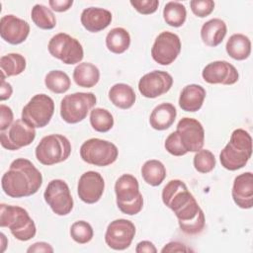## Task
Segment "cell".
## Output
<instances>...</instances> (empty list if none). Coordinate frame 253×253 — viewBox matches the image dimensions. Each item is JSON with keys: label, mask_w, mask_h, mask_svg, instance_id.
<instances>
[{"label": "cell", "mask_w": 253, "mask_h": 253, "mask_svg": "<svg viewBox=\"0 0 253 253\" xmlns=\"http://www.w3.org/2000/svg\"><path fill=\"white\" fill-rule=\"evenodd\" d=\"M162 202L173 211L184 233L196 235L203 231L206 224L204 211L183 181L170 180L162 190Z\"/></svg>", "instance_id": "1"}, {"label": "cell", "mask_w": 253, "mask_h": 253, "mask_svg": "<svg viewBox=\"0 0 253 253\" xmlns=\"http://www.w3.org/2000/svg\"><path fill=\"white\" fill-rule=\"evenodd\" d=\"M42 184V175L26 158H17L1 179L4 193L11 198H24L36 194Z\"/></svg>", "instance_id": "2"}, {"label": "cell", "mask_w": 253, "mask_h": 253, "mask_svg": "<svg viewBox=\"0 0 253 253\" xmlns=\"http://www.w3.org/2000/svg\"><path fill=\"white\" fill-rule=\"evenodd\" d=\"M252 154V138L248 131L236 128L232 131L228 143L219 153L221 166L229 171L243 168Z\"/></svg>", "instance_id": "3"}, {"label": "cell", "mask_w": 253, "mask_h": 253, "mask_svg": "<svg viewBox=\"0 0 253 253\" xmlns=\"http://www.w3.org/2000/svg\"><path fill=\"white\" fill-rule=\"evenodd\" d=\"M0 226L8 227L12 235L20 241L35 237L37 228L29 212L21 207L0 205Z\"/></svg>", "instance_id": "4"}, {"label": "cell", "mask_w": 253, "mask_h": 253, "mask_svg": "<svg viewBox=\"0 0 253 253\" xmlns=\"http://www.w3.org/2000/svg\"><path fill=\"white\" fill-rule=\"evenodd\" d=\"M115 193L117 206L123 213L133 215L142 210L143 198L138 181L131 174H124L116 181Z\"/></svg>", "instance_id": "5"}, {"label": "cell", "mask_w": 253, "mask_h": 253, "mask_svg": "<svg viewBox=\"0 0 253 253\" xmlns=\"http://www.w3.org/2000/svg\"><path fill=\"white\" fill-rule=\"evenodd\" d=\"M35 153L40 163L49 166L65 161L71 153V144L62 134H48L41 139Z\"/></svg>", "instance_id": "6"}, {"label": "cell", "mask_w": 253, "mask_h": 253, "mask_svg": "<svg viewBox=\"0 0 253 253\" xmlns=\"http://www.w3.org/2000/svg\"><path fill=\"white\" fill-rule=\"evenodd\" d=\"M96 102V96L92 92H76L66 95L60 102V116L67 124H77L87 117Z\"/></svg>", "instance_id": "7"}, {"label": "cell", "mask_w": 253, "mask_h": 253, "mask_svg": "<svg viewBox=\"0 0 253 253\" xmlns=\"http://www.w3.org/2000/svg\"><path fill=\"white\" fill-rule=\"evenodd\" d=\"M119 155L118 147L111 141L101 138H90L80 147V156L88 164L103 167L113 164Z\"/></svg>", "instance_id": "8"}, {"label": "cell", "mask_w": 253, "mask_h": 253, "mask_svg": "<svg viewBox=\"0 0 253 253\" xmlns=\"http://www.w3.org/2000/svg\"><path fill=\"white\" fill-rule=\"evenodd\" d=\"M54 113V102L46 94H37L22 110V120L35 128L48 125Z\"/></svg>", "instance_id": "9"}, {"label": "cell", "mask_w": 253, "mask_h": 253, "mask_svg": "<svg viewBox=\"0 0 253 253\" xmlns=\"http://www.w3.org/2000/svg\"><path fill=\"white\" fill-rule=\"evenodd\" d=\"M49 53L64 64L79 63L84 57V51L78 40L65 33L54 35L48 42Z\"/></svg>", "instance_id": "10"}, {"label": "cell", "mask_w": 253, "mask_h": 253, "mask_svg": "<svg viewBox=\"0 0 253 253\" xmlns=\"http://www.w3.org/2000/svg\"><path fill=\"white\" fill-rule=\"evenodd\" d=\"M45 203L57 215H67L73 209V198L68 185L61 179L51 180L43 193Z\"/></svg>", "instance_id": "11"}, {"label": "cell", "mask_w": 253, "mask_h": 253, "mask_svg": "<svg viewBox=\"0 0 253 253\" xmlns=\"http://www.w3.org/2000/svg\"><path fill=\"white\" fill-rule=\"evenodd\" d=\"M35 138V127L29 126L22 119L16 120L7 129L0 132L1 145L8 150H18L28 146Z\"/></svg>", "instance_id": "12"}, {"label": "cell", "mask_w": 253, "mask_h": 253, "mask_svg": "<svg viewBox=\"0 0 253 253\" xmlns=\"http://www.w3.org/2000/svg\"><path fill=\"white\" fill-rule=\"evenodd\" d=\"M180 38L171 32L165 31L157 36L151 47V56L160 65H169L178 57L181 51Z\"/></svg>", "instance_id": "13"}, {"label": "cell", "mask_w": 253, "mask_h": 253, "mask_svg": "<svg viewBox=\"0 0 253 253\" xmlns=\"http://www.w3.org/2000/svg\"><path fill=\"white\" fill-rule=\"evenodd\" d=\"M176 132L179 140L187 152L201 150L205 143V129L203 125L196 119L183 118L177 125Z\"/></svg>", "instance_id": "14"}, {"label": "cell", "mask_w": 253, "mask_h": 253, "mask_svg": "<svg viewBox=\"0 0 253 253\" xmlns=\"http://www.w3.org/2000/svg\"><path fill=\"white\" fill-rule=\"evenodd\" d=\"M134 235V224L128 219L119 218L109 223L105 233V241L114 250H125L129 247Z\"/></svg>", "instance_id": "15"}, {"label": "cell", "mask_w": 253, "mask_h": 253, "mask_svg": "<svg viewBox=\"0 0 253 253\" xmlns=\"http://www.w3.org/2000/svg\"><path fill=\"white\" fill-rule=\"evenodd\" d=\"M172 85L173 77L168 72L153 70L139 79L138 90L143 97L154 99L167 93Z\"/></svg>", "instance_id": "16"}, {"label": "cell", "mask_w": 253, "mask_h": 253, "mask_svg": "<svg viewBox=\"0 0 253 253\" xmlns=\"http://www.w3.org/2000/svg\"><path fill=\"white\" fill-rule=\"evenodd\" d=\"M202 77L210 84L232 85L238 81L239 74L235 66L231 63L225 60H216L204 67Z\"/></svg>", "instance_id": "17"}, {"label": "cell", "mask_w": 253, "mask_h": 253, "mask_svg": "<svg viewBox=\"0 0 253 253\" xmlns=\"http://www.w3.org/2000/svg\"><path fill=\"white\" fill-rule=\"evenodd\" d=\"M104 189L105 181L102 175L96 171H87L79 178L77 194L82 202L95 204L101 199Z\"/></svg>", "instance_id": "18"}, {"label": "cell", "mask_w": 253, "mask_h": 253, "mask_svg": "<svg viewBox=\"0 0 253 253\" xmlns=\"http://www.w3.org/2000/svg\"><path fill=\"white\" fill-rule=\"evenodd\" d=\"M30 34V25L27 21L15 15H5L0 20V36L11 44L24 42Z\"/></svg>", "instance_id": "19"}, {"label": "cell", "mask_w": 253, "mask_h": 253, "mask_svg": "<svg viewBox=\"0 0 253 253\" xmlns=\"http://www.w3.org/2000/svg\"><path fill=\"white\" fill-rule=\"evenodd\" d=\"M231 196L240 209L247 210L253 207V174L251 172H245L235 177Z\"/></svg>", "instance_id": "20"}, {"label": "cell", "mask_w": 253, "mask_h": 253, "mask_svg": "<svg viewBox=\"0 0 253 253\" xmlns=\"http://www.w3.org/2000/svg\"><path fill=\"white\" fill-rule=\"evenodd\" d=\"M80 21L88 32L98 33L111 24L112 13L104 8L89 7L82 11Z\"/></svg>", "instance_id": "21"}, {"label": "cell", "mask_w": 253, "mask_h": 253, "mask_svg": "<svg viewBox=\"0 0 253 253\" xmlns=\"http://www.w3.org/2000/svg\"><path fill=\"white\" fill-rule=\"evenodd\" d=\"M206 95V90L201 85L189 84L181 91L179 106L183 111L197 112L202 108Z\"/></svg>", "instance_id": "22"}, {"label": "cell", "mask_w": 253, "mask_h": 253, "mask_svg": "<svg viewBox=\"0 0 253 253\" xmlns=\"http://www.w3.org/2000/svg\"><path fill=\"white\" fill-rule=\"evenodd\" d=\"M227 27L223 20L213 18L207 21L201 28V38L205 44L209 46H217L225 38Z\"/></svg>", "instance_id": "23"}, {"label": "cell", "mask_w": 253, "mask_h": 253, "mask_svg": "<svg viewBox=\"0 0 253 253\" xmlns=\"http://www.w3.org/2000/svg\"><path fill=\"white\" fill-rule=\"evenodd\" d=\"M177 110L171 103H162L156 106L149 117L150 126L156 130H165L175 122Z\"/></svg>", "instance_id": "24"}, {"label": "cell", "mask_w": 253, "mask_h": 253, "mask_svg": "<svg viewBox=\"0 0 253 253\" xmlns=\"http://www.w3.org/2000/svg\"><path fill=\"white\" fill-rule=\"evenodd\" d=\"M110 101L118 108L126 110L133 106L136 96L132 87L125 83H117L109 90Z\"/></svg>", "instance_id": "25"}, {"label": "cell", "mask_w": 253, "mask_h": 253, "mask_svg": "<svg viewBox=\"0 0 253 253\" xmlns=\"http://www.w3.org/2000/svg\"><path fill=\"white\" fill-rule=\"evenodd\" d=\"M73 80L83 88L94 87L100 80V71L90 62H81L73 70Z\"/></svg>", "instance_id": "26"}, {"label": "cell", "mask_w": 253, "mask_h": 253, "mask_svg": "<svg viewBox=\"0 0 253 253\" xmlns=\"http://www.w3.org/2000/svg\"><path fill=\"white\" fill-rule=\"evenodd\" d=\"M225 49L227 54L235 60H244L251 53V42L243 34H233L229 37Z\"/></svg>", "instance_id": "27"}, {"label": "cell", "mask_w": 253, "mask_h": 253, "mask_svg": "<svg viewBox=\"0 0 253 253\" xmlns=\"http://www.w3.org/2000/svg\"><path fill=\"white\" fill-rule=\"evenodd\" d=\"M129 45L130 36L124 28H114L106 36V46L113 53L121 54L125 52Z\"/></svg>", "instance_id": "28"}, {"label": "cell", "mask_w": 253, "mask_h": 253, "mask_svg": "<svg viewBox=\"0 0 253 253\" xmlns=\"http://www.w3.org/2000/svg\"><path fill=\"white\" fill-rule=\"evenodd\" d=\"M141 176L146 184L156 187L159 186L166 178V168L161 161L150 159L145 161L142 165Z\"/></svg>", "instance_id": "29"}, {"label": "cell", "mask_w": 253, "mask_h": 253, "mask_svg": "<svg viewBox=\"0 0 253 253\" xmlns=\"http://www.w3.org/2000/svg\"><path fill=\"white\" fill-rule=\"evenodd\" d=\"M26 58L20 53H8L0 59L1 74L5 77H11L21 74L26 69Z\"/></svg>", "instance_id": "30"}, {"label": "cell", "mask_w": 253, "mask_h": 253, "mask_svg": "<svg viewBox=\"0 0 253 253\" xmlns=\"http://www.w3.org/2000/svg\"><path fill=\"white\" fill-rule=\"evenodd\" d=\"M163 18L166 24L171 27H181L187 18V11L185 6L177 1H170L166 3L163 9Z\"/></svg>", "instance_id": "31"}, {"label": "cell", "mask_w": 253, "mask_h": 253, "mask_svg": "<svg viewBox=\"0 0 253 253\" xmlns=\"http://www.w3.org/2000/svg\"><path fill=\"white\" fill-rule=\"evenodd\" d=\"M31 18L34 24L42 30H51L56 26V19L52 11L42 4H36L32 8Z\"/></svg>", "instance_id": "32"}, {"label": "cell", "mask_w": 253, "mask_h": 253, "mask_svg": "<svg viewBox=\"0 0 253 253\" xmlns=\"http://www.w3.org/2000/svg\"><path fill=\"white\" fill-rule=\"evenodd\" d=\"M44 84L48 90L55 94H63L71 86L69 76L61 70H51L44 78Z\"/></svg>", "instance_id": "33"}, {"label": "cell", "mask_w": 253, "mask_h": 253, "mask_svg": "<svg viewBox=\"0 0 253 253\" xmlns=\"http://www.w3.org/2000/svg\"><path fill=\"white\" fill-rule=\"evenodd\" d=\"M90 124L96 131L107 132L114 126V118L108 110L95 108L90 112Z\"/></svg>", "instance_id": "34"}, {"label": "cell", "mask_w": 253, "mask_h": 253, "mask_svg": "<svg viewBox=\"0 0 253 253\" xmlns=\"http://www.w3.org/2000/svg\"><path fill=\"white\" fill-rule=\"evenodd\" d=\"M70 235L75 242L79 244H86L92 240L94 231L90 223L85 220H78L71 225Z\"/></svg>", "instance_id": "35"}, {"label": "cell", "mask_w": 253, "mask_h": 253, "mask_svg": "<svg viewBox=\"0 0 253 253\" xmlns=\"http://www.w3.org/2000/svg\"><path fill=\"white\" fill-rule=\"evenodd\" d=\"M194 167L200 173H209L215 167V157L209 149H201L194 156Z\"/></svg>", "instance_id": "36"}, {"label": "cell", "mask_w": 253, "mask_h": 253, "mask_svg": "<svg viewBox=\"0 0 253 253\" xmlns=\"http://www.w3.org/2000/svg\"><path fill=\"white\" fill-rule=\"evenodd\" d=\"M190 7L194 15L199 18L209 16L214 9V2L212 0H192Z\"/></svg>", "instance_id": "37"}, {"label": "cell", "mask_w": 253, "mask_h": 253, "mask_svg": "<svg viewBox=\"0 0 253 253\" xmlns=\"http://www.w3.org/2000/svg\"><path fill=\"white\" fill-rule=\"evenodd\" d=\"M164 147L167 150V152H169L170 154H172L174 156H183L188 153L182 146L176 130L171 132L167 136L165 143H164Z\"/></svg>", "instance_id": "38"}, {"label": "cell", "mask_w": 253, "mask_h": 253, "mask_svg": "<svg viewBox=\"0 0 253 253\" xmlns=\"http://www.w3.org/2000/svg\"><path fill=\"white\" fill-rule=\"evenodd\" d=\"M129 3L138 13L142 15L153 14L159 6V1L157 0H131Z\"/></svg>", "instance_id": "39"}, {"label": "cell", "mask_w": 253, "mask_h": 253, "mask_svg": "<svg viewBox=\"0 0 253 253\" xmlns=\"http://www.w3.org/2000/svg\"><path fill=\"white\" fill-rule=\"evenodd\" d=\"M14 120L13 111L10 107L1 104L0 105V130L7 129L12 124Z\"/></svg>", "instance_id": "40"}, {"label": "cell", "mask_w": 253, "mask_h": 253, "mask_svg": "<svg viewBox=\"0 0 253 253\" xmlns=\"http://www.w3.org/2000/svg\"><path fill=\"white\" fill-rule=\"evenodd\" d=\"M48 4L53 11L61 13L69 10L73 5V1L72 0H49Z\"/></svg>", "instance_id": "41"}, {"label": "cell", "mask_w": 253, "mask_h": 253, "mask_svg": "<svg viewBox=\"0 0 253 253\" xmlns=\"http://www.w3.org/2000/svg\"><path fill=\"white\" fill-rule=\"evenodd\" d=\"M192 251V249L188 248L186 245H184L183 243H180V242H177V241H172V242H169L167 243L162 249H161V252L162 253H165V252H169V253H172V252H190Z\"/></svg>", "instance_id": "42"}, {"label": "cell", "mask_w": 253, "mask_h": 253, "mask_svg": "<svg viewBox=\"0 0 253 253\" xmlns=\"http://www.w3.org/2000/svg\"><path fill=\"white\" fill-rule=\"evenodd\" d=\"M5 76L1 74V86H0V100L5 101L9 99L13 93V88L10 83L5 81Z\"/></svg>", "instance_id": "43"}, {"label": "cell", "mask_w": 253, "mask_h": 253, "mask_svg": "<svg viewBox=\"0 0 253 253\" xmlns=\"http://www.w3.org/2000/svg\"><path fill=\"white\" fill-rule=\"evenodd\" d=\"M136 253H156L157 249L154 244L148 240H143L137 243L135 247Z\"/></svg>", "instance_id": "44"}, {"label": "cell", "mask_w": 253, "mask_h": 253, "mask_svg": "<svg viewBox=\"0 0 253 253\" xmlns=\"http://www.w3.org/2000/svg\"><path fill=\"white\" fill-rule=\"evenodd\" d=\"M27 252H53V248L46 242H36L27 249Z\"/></svg>", "instance_id": "45"}, {"label": "cell", "mask_w": 253, "mask_h": 253, "mask_svg": "<svg viewBox=\"0 0 253 253\" xmlns=\"http://www.w3.org/2000/svg\"><path fill=\"white\" fill-rule=\"evenodd\" d=\"M5 240H6V237H5L4 233H1V241H2V243H1V245H2V249H1V252H4V250H5V247H6V243L4 242Z\"/></svg>", "instance_id": "46"}]
</instances>
